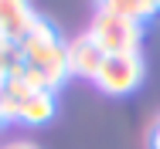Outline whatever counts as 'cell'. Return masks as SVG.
Masks as SVG:
<instances>
[{
    "label": "cell",
    "instance_id": "52a82bcc",
    "mask_svg": "<svg viewBox=\"0 0 160 149\" xmlns=\"http://www.w3.org/2000/svg\"><path fill=\"white\" fill-rule=\"evenodd\" d=\"M99 10L143 24L147 17H153V14L160 10V0H99Z\"/></svg>",
    "mask_w": 160,
    "mask_h": 149
},
{
    "label": "cell",
    "instance_id": "6da1fadb",
    "mask_svg": "<svg viewBox=\"0 0 160 149\" xmlns=\"http://www.w3.org/2000/svg\"><path fill=\"white\" fill-rule=\"evenodd\" d=\"M21 58H24V71L21 78L38 91H58L68 75V54H65V41L55 24H48L44 17L34 21L28 37L17 44Z\"/></svg>",
    "mask_w": 160,
    "mask_h": 149
},
{
    "label": "cell",
    "instance_id": "5b68a950",
    "mask_svg": "<svg viewBox=\"0 0 160 149\" xmlns=\"http://www.w3.org/2000/svg\"><path fill=\"white\" fill-rule=\"evenodd\" d=\"M38 14H34L31 0H0V41L21 44L34 27Z\"/></svg>",
    "mask_w": 160,
    "mask_h": 149
},
{
    "label": "cell",
    "instance_id": "8992f818",
    "mask_svg": "<svg viewBox=\"0 0 160 149\" xmlns=\"http://www.w3.org/2000/svg\"><path fill=\"white\" fill-rule=\"evenodd\" d=\"M51 115H55V91H34V95L24 98V105L17 112V122L44 125V122H51Z\"/></svg>",
    "mask_w": 160,
    "mask_h": 149
},
{
    "label": "cell",
    "instance_id": "ba28073f",
    "mask_svg": "<svg viewBox=\"0 0 160 149\" xmlns=\"http://www.w3.org/2000/svg\"><path fill=\"white\" fill-rule=\"evenodd\" d=\"M38 88H31L21 75L17 78H7L3 85H0V105H3V115H7V122L17 119V112H21V105H24V98L28 95H34Z\"/></svg>",
    "mask_w": 160,
    "mask_h": 149
},
{
    "label": "cell",
    "instance_id": "7a4b0ae2",
    "mask_svg": "<svg viewBox=\"0 0 160 149\" xmlns=\"http://www.w3.org/2000/svg\"><path fill=\"white\" fill-rule=\"evenodd\" d=\"M92 41L106 54H140V41H143V24L126 21V17H116V14H106L99 10L92 17Z\"/></svg>",
    "mask_w": 160,
    "mask_h": 149
},
{
    "label": "cell",
    "instance_id": "9c48e42d",
    "mask_svg": "<svg viewBox=\"0 0 160 149\" xmlns=\"http://www.w3.org/2000/svg\"><path fill=\"white\" fill-rule=\"evenodd\" d=\"M0 149H38L34 142H7V146H0Z\"/></svg>",
    "mask_w": 160,
    "mask_h": 149
},
{
    "label": "cell",
    "instance_id": "277c9868",
    "mask_svg": "<svg viewBox=\"0 0 160 149\" xmlns=\"http://www.w3.org/2000/svg\"><path fill=\"white\" fill-rule=\"evenodd\" d=\"M65 54H68V75L89 78V81L99 78L102 61H106V51L92 41V34H78V37L65 41Z\"/></svg>",
    "mask_w": 160,
    "mask_h": 149
},
{
    "label": "cell",
    "instance_id": "3957f363",
    "mask_svg": "<svg viewBox=\"0 0 160 149\" xmlns=\"http://www.w3.org/2000/svg\"><path fill=\"white\" fill-rule=\"evenodd\" d=\"M143 71L147 68H143V58L140 54H106L96 85L106 95H129V91L140 88Z\"/></svg>",
    "mask_w": 160,
    "mask_h": 149
},
{
    "label": "cell",
    "instance_id": "30bf717a",
    "mask_svg": "<svg viewBox=\"0 0 160 149\" xmlns=\"http://www.w3.org/2000/svg\"><path fill=\"white\" fill-rule=\"evenodd\" d=\"M150 149H160V122H157V129H153V139H150Z\"/></svg>",
    "mask_w": 160,
    "mask_h": 149
},
{
    "label": "cell",
    "instance_id": "8fae6325",
    "mask_svg": "<svg viewBox=\"0 0 160 149\" xmlns=\"http://www.w3.org/2000/svg\"><path fill=\"white\" fill-rule=\"evenodd\" d=\"M3 122H7V115H3V105H0V129H3Z\"/></svg>",
    "mask_w": 160,
    "mask_h": 149
}]
</instances>
